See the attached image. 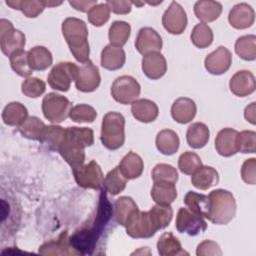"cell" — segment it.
Listing matches in <instances>:
<instances>
[{
	"label": "cell",
	"mask_w": 256,
	"mask_h": 256,
	"mask_svg": "<svg viewBox=\"0 0 256 256\" xmlns=\"http://www.w3.org/2000/svg\"><path fill=\"white\" fill-rule=\"evenodd\" d=\"M173 218L170 205H155L150 211L138 210L126 223L127 234L135 239H147L155 235L158 230L167 227Z\"/></svg>",
	"instance_id": "obj_1"
},
{
	"label": "cell",
	"mask_w": 256,
	"mask_h": 256,
	"mask_svg": "<svg viewBox=\"0 0 256 256\" xmlns=\"http://www.w3.org/2000/svg\"><path fill=\"white\" fill-rule=\"evenodd\" d=\"M94 143V132L90 128L68 127L58 152L72 169L78 168L84 164L85 148L92 146Z\"/></svg>",
	"instance_id": "obj_2"
},
{
	"label": "cell",
	"mask_w": 256,
	"mask_h": 256,
	"mask_svg": "<svg viewBox=\"0 0 256 256\" xmlns=\"http://www.w3.org/2000/svg\"><path fill=\"white\" fill-rule=\"evenodd\" d=\"M62 33L74 58L82 64L87 62L90 55V46L86 23L78 18H67L62 23Z\"/></svg>",
	"instance_id": "obj_3"
},
{
	"label": "cell",
	"mask_w": 256,
	"mask_h": 256,
	"mask_svg": "<svg viewBox=\"0 0 256 256\" xmlns=\"http://www.w3.org/2000/svg\"><path fill=\"white\" fill-rule=\"evenodd\" d=\"M237 204L231 192L217 189L208 195L207 219L216 225H226L236 215Z\"/></svg>",
	"instance_id": "obj_4"
},
{
	"label": "cell",
	"mask_w": 256,
	"mask_h": 256,
	"mask_svg": "<svg viewBox=\"0 0 256 256\" xmlns=\"http://www.w3.org/2000/svg\"><path fill=\"white\" fill-rule=\"evenodd\" d=\"M101 142L109 150L121 148L125 142V118L121 113L109 112L102 121Z\"/></svg>",
	"instance_id": "obj_5"
},
{
	"label": "cell",
	"mask_w": 256,
	"mask_h": 256,
	"mask_svg": "<svg viewBox=\"0 0 256 256\" xmlns=\"http://www.w3.org/2000/svg\"><path fill=\"white\" fill-rule=\"evenodd\" d=\"M72 109L71 102L64 96L49 93L42 101V112L44 117L53 124H59L65 121Z\"/></svg>",
	"instance_id": "obj_6"
},
{
	"label": "cell",
	"mask_w": 256,
	"mask_h": 256,
	"mask_svg": "<svg viewBox=\"0 0 256 256\" xmlns=\"http://www.w3.org/2000/svg\"><path fill=\"white\" fill-rule=\"evenodd\" d=\"M26 44L25 35L16 30L13 24L6 20H0V45L3 54L10 57L14 53L23 50Z\"/></svg>",
	"instance_id": "obj_7"
},
{
	"label": "cell",
	"mask_w": 256,
	"mask_h": 256,
	"mask_svg": "<svg viewBox=\"0 0 256 256\" xmlns=\"http://www.w3.org/2000/svg\"><path fill=\"white\" fill-rule=\"evenodd\" d=\"M79 67L71 62H61L55 65L49 76L48 83L54 90L67 92L70 89L71 83L76 81Z\"/></svg>",
	"instance_id": "obj_8"
},
{
	"label": "cell",
	"mask_w": 256,
	"mask_h": 256,
	"mask_svg": "<svg viewBox=\"0 0 256 256\" xmlns=\"http://www.w3.org/2000/svg\"><path fill=\"white\" fill-rule=\"evenodd\" d=\"M141 93V86L131 76L118 77L112 84L111 94L114 100L120 104L128 105L134 103Z\"/></svg>",
	"instance_id": "obj_9"
},
{
	"label": "cell",
	"mask_w": 256,
	"mask_h": 256,
	"mask_svg": "<svg viewBox=\"0 0 256 256\" xmlns=\"http://www.w3.org/2000/svg\"><path fill=\"white\" fill-rule=\"evenodd\" d=\"M76 183L84 189L99 190L104 183V175L99 164L92 160L86 165L73 169Z\"/></svg>",
	"instance_id": "obj_10"
},
{
	"label": "cell",
	"mask_w": 256,
	"mask_h": 256,
	"mask_svg": "<svg viewBox=\"0 0 256 256\" xmlns=\"http://www.w3.org/2000/svg\"><path fill=\"white\" fill-rule=\"evenodd\" d=\"M176 228L178 232L196 236L207 229V223L204 218L188 208H180L176 219Z\"/></svg>",
	"instance_id": "obj_11"
},
{
	"label": "cell",
	"mask_w": 256,
	"mask_h": 256,
	"mask_svg": "<svg viewBox=\"0 0 256 256\" xmlns=\"http://www.w3.org/2000/svg\"><path fill=\"white\" fill-rule=\"evenodd\" d=\"M187 14L180 4L172 2L162 17L164 28L173 35L182 34L187 27Z\"/></svg>",
	"instance_id": "obj_12"
},
{
	"label": "cell",
	"mask_w": 256,
	"mask_h": 256,
	"mask_svg": "<svg viewBox=\"0 0 256 256\" xmlns=\"http://www.w3.org/2000/svg\"><path fill=\"white\" fill-rule=\"evenodd\" d=\"M101 83V76L97 66L88 60L79 67L78 76L75 81L77 90L83 93H91L97 90Z\"/></svg>",
	"instance_id": "obj_13"
},
{
	"label": "cell",
	"mask_w": 256,
	"mask_h": 256,
	"mask_svg": "<svg viewBox=\"0 0 256 256\" xmlns=\"http://www.w3.org/2000/svg\"><path fill=\"white\" fill-rule=\"evenodd\" d=\"M204 64L210 74L222 75L231 67L232 54L226 47L220 46L206 57Z\"/></svg>",
	"instance_id": "obj_14"
},
{
	"label": "cell",
	"mask_w": 256,
	"mask_h": 256,
	"mask_svg": "<svg viewBox=\"0 0 256 256\" xmlns=\"http://www.w3.org/2000/svg\"><path fill=\"white\" fill-rule=\"evenodd\" d=\"M135 46L140 54L146 55L153 52H160L163 41L160 34L155 29L145 27L138 32Z\"/></svg>",
	"instance_id": "obj_15"
},
{
	"label": "cell",
	"mask_w": 256,
	"mask_h": 256,
	"mask_svg": "<svg viewBox=\"0 0 256 256\" xmlns=\"http://www.w3.org/2000/svg\"><path fill=\"white\" fill-rule=\"evenodd\" d=\"M99 237L100 235L92 227L83 228L69 237V241L78 254H92Z\"/></svg>",
	"instance_id": "obj_16"
},
{
	"label": "cell",
	"mask_w": 256,
	"mask_h": 256,
	"mask_svg": "<svg viewBox=\"0 0 256 256\" xmlns=\"http://www.w3.org/2000/svg\"><path fill=\"white\" fill-rule=\"evenodd\" d=\"M143 73L151 80L162 78L167 72V62L160 52H153L143 56L142 59Z\"/></svg>",
	"instance_id": "obj_17"
},
{
	"label": "cell",
	"mask_w": 256,
	"mask_h": 256,
	"mask_svg": "<svg viewBox=\"0 0 256 256\" xmlns=\"http://www.w3.org/2000/svg\"><path fill=\"white\" fill-rule=\"evenodd\" d=\"M228 20L233 28L244 30L250 28L254 24L255 12L247 3H240L231 9Z\"/></svg>",
	"instance_id": "obj_18"
},
{
	"label": "cell",
	"mask_w": 256,
	"mask_h": 256,
	"mask_svg": "<svg viewBox=\"0 0 256 256\" xmlns=\"http://www.w3.org/2000/svg\"><path fill=\"white\" fill-rule=\"evenodd\" d=\"M231 92L238 97H246L254 93L256 82L254 75L247 70L237 72L229 83Z\"/></svg>",
	"instance_id": "obj_19"
},
{
	"label": "cell",
	"mask_w": 256,
	"mask_h": 256,
	"mask_svg": "<svg viewBox=\"0 0 256 256\" xmlns=\"http://www.w3.org/2000/svg\"><path fill=\"white\" fill-rule=\"evenodd\" d=\"M238 133L232 128H224L219 131L215 140V148L221 156L231 157L238 153Z\"/></svg>",
	"instance_id": "obj_20"
},
{
	"label": "cell",
	"mask_w": 256,
	"mask_h": 256,
	"mask_svg": "<svg viewBox=\"0 0 256 256\" xmlns=\"http://www.w3.org/2000/svg\"><path fill=\"white\" fill-rule=\"evenodd\" d=\"M197 112V106L195 102L187 97L178 98L171 107L172 118L180 124H187L191 122Z\"/></svg>",
	"instance_id": "obj_21"
},
{
	"label": "cell",
	"mask_w": 256,
	"mask_h": 256,
	"mask_svg": "<svg viewBox=\"0 0 256 256\" xmlns=\"http://www.w3.org/2000/svg\"><path fill=\"white\" fill-rule=\"evenodd\" d=\"M42 255H76L78 254L70 244L67 231L63 232L57 239L44 243L39 248Z\"/></svg>",
	"instance_id": "obj_22"
},
{
	"label": "cell",
	"mask_w": 256,
	"mask_h": 256,
	"mask_svg": "<svg viewBox=\"0 0 256 256\" xmlns=\"http://www.w3.org/2000/svg\"><path fill=\"white\" fill-rule=\"evenodd\" d=\"M132 114L136 120L142 123H151L159 115L158 106L151 100L139 99L132 103Z\"/></svg>",
	"instance_id": "obj_23"
},
{
	"label": "cell",
	"mask_w": 256,
	"mask_h": 256,
	"mask_svg": "<svg viewBox=\"0 0 256 256\" xmlns=\"http://www.w3.org/2000/svg\"><path fill=\"white\" fill-rule=\"evenodd\" d=\"M126 62L125 51L121 47L107 45L101 53V65L104 69L115 71L121 69Z\"/></svg>",
	"instance_id": "obj_24"
},
{
	"label": "cell",
	"mask_w": 256,
	"mask_h": 256,
	"mask_svg": "<svg viewBox=\"0 0 256 256\" xmlns=\"http://www.w3.org/2000/svg\"><path fill=\"white\" fill-rule=\"evenodd\" d=\"M118 167L127 180H133L142 175L144 162L138 154L131 151L121 160Z\"/></svg>",
	"instance_id": "obj_25"
},
{
	"label": "cell",
	"mask_w": 256,
	"mask_h": 256,
	"mask_svg": "<svg viewBox=\"0 0 256 256\" xmlns=\"http://www.w3.org/2000/svg\"><path fill=\"white\" fill-rule=\"evenodd\" d=\"M194 12L196 17L205 23H210L218 19L222 13V5L217 1L201 0L195 3Z\"/></svg>",
	"instance_id": "obj_26"
},
{
	"label": "cell",
	"mask_w": 256,
	"mask_h": 256,
	"mask_svg": "<svg viewBox=\"0 0 256 256\" xmlns=\"http://www.w3.org/2000/svg\"><path fill=\"white\" fill-rule=\"evenodd\" d=\"M191 182L199 190H208L219 183V174L214 168L202 165L192 174Z\"/></svg>",
	"instance_id": "obj_27"
},
{
	"label": "cell",
	"mask_w": 256,
	"mask_h": 256,
	"mask_svg": "<svg viewBox=\"0 0 256 256\" xmlns=\"http://www.w3.org/2000/svg\"><path fill=\"white\" fill-rule=\"evenodd\" d=\"M139 210L137 204L130 197L123 196L114 203V219L121 226L126 225L128 220Z\"/></svg>",
	"instance_id": "obj_28"
},
{
	"label": "cell",
	"mask_w": 256,
	"mask_h": 256,
	"mask_svg": "<svg viewBox=\"0 0 256 256\" xmlns=\"http://www.w3.org/2000/svg\"><path fill=\"white\" fill-rule=\"evenodd\" d=\"M28 118L27 108L19 102L9 103L3 110L2 119L8 126L20 127Z\"/></svg>",
	"instance_id": "obj_29"
},
{
	"label": "cell",
	"mask_w": 256,
	"mask_h": 256,
	"mask_svg": "<svg viewBox=\"0 0 256 256\" xmlns=\"http://www.w3.org/2000/svg\"><path fill=\"white\" fill-rule=\"evenodd\" d=\"M187 143L193 149H201L206 146L210 138V131L207 125L201 122L189 126L186 134Z\"/></svg>",
	"instance_id": "obj_30"
},
{
	"label": "cell",
	"mask_w": 256,
	"mask_h": 256,
	"mask_svg": "<svg viewBox=\"0 0 256 256\" xmlns=\"http://www.w3.org/2000/svg\"><path fill=\"white\" fill-rule=\"evenodd\" d=\"M151 196L156 204L170 205L177 198L176 186L170 182H154Z\"/></svg>",
	"instance_id": "obj_31"
},
{
	"label": "cell",
	"mask_w": 256,
	"mask_h": 256,
	"mask_svg": "<svg viewBox=\"0 0 256 256\" xmlns=\"http://www.w3.org/2000/svg\"><path fill=\"white\" fill-rule=\"evenodd\" d=\"M180 146V139L176 132L170 129L160 131L156 137V147L163 155L175 154Z\"/></svg>",
	"instance_id": "obj_32"
},
{
	"label": "cell",
	"mask_w": 256,
	"mask_h": 256,
	"mask_svg": "<svg viewBox=\"0 0 256 256\" xmlns=\"http://www.w3.org/2000/svg\"><path fill=\"white\" fill-rule=\"evenodd\" d=\"M28 60L33 71L47 70L53 64V56L51 52L43 46H36L29 50Z\"/></svg>",
	"instance_id": "obj_33"
},
{
	"label": "cell",
	"mask_w": 256,
	"mask_h": 256,
	"mask_svg": "<svg viewBox=\"0 0 256 256\" xmlns=\"http://www.w3.org/2000/svg\"><path fill=\"white\" fill-rule=\"evenodd\" d=\"M158 253L161 256H176V255H188V253L182 248V245L178 238L172 233H164L157 242Z\"/></svg>",
	"instance_id": "obj_34"
},
{
	"label": "cell",
	"mask_w": 256,
	"mask_h": 256,
	"mask_svg": "<svg viewBox=\"0 0 256 256\" xmlns=\"http://www.w3.org/2000/svg\"><path fill=\"white\" fill-rule=\"evenodd\" d=\"M47 126L43 121L35 116L28 117L26 121L19 127L21 135L30 140H36L41 142L46 131Z\"/></svg>",
	"instance_id": "obj_35"
},
{
	"label": "cell",
	"mask_w": 256,
	"mask_h": 256,
	"mask_svg": "<svg viewBox=\"0 0 256 256\" xmlns=\"http://www.w3.org/2000/svg\"><path fill=\"white\" fill-rule=\"evenodd\" d=\"M12 9L20 10L28 18L38 17L46 8L44 1L40 0H12L6 1Z\"/></svg>",
	"instance_id": "obj_36"
},
{
	"label": "cell",
	"mask_w": 256,
	"mask_h": 256,
	"mask_svg": "<svg viewBox=\"0 0 256 256\" xmlns=\"http://www.w3.org/2000/svg\"><path fill=\"white\" fill-rule=\"evenodd\" d=\"M131 34V26L125 21H115L109 29L110 45L116 47H123Z\"/></svg>",
	"instance_id": "obj_37"
},
{
	"label": "cell",
	"mask_w": 256,
	"mask_h": 256,
	"mask_svg": "<svg viewBox=\"0 0 256 256\" xmlns=\"http://www.w3.org/2000/svg\"><path fill=\"white\" fill-rule=\"evenodd\" d=\"M104 189L112 196H116L123 192L127 185V179L121 173L119 167L111 170L104 179Z\"/></svg>",
	"instance_id": "obj_38"
},
{
	"label": "cell",
	"mask_w": 256,
	"mask_h": 256,
	"mask_svg": "<svg viewBox=\"0 0 256 256\" xmlns=\"http://www.w3.org/2000/svg\"><path fill=\"white\" fill-rule=\"evenodd\" d=\"M236 54L245 61H254L256 59V37L255 35H246L240 37L235 43Z\"/></svg>",
	"instance_id": "obj_39"
},
{
	"label": "cell",
	"mask_w": 256,
	"mask_h": 256,
	"mask_svg": "<svg viewBox=\"0 0 256 256\" xmlns=\"http://www.w3.org/2000/svg\"><path fill=\"white\" fill-rule=\"evenodd\" d=\"M184 203L188 207V209L207 219L208 196L193 191H189L184 198Z\"/></svg>",
	"instance_id": "obj_40"
},
{
	"label": "cell",
	"mask_w": 256,
	"mask_h": 256,
	"mask_svg": "<svg viewBox=\"0 0 256 256\" xmlns=\"http://www.w3.org/2000/svg\"><path fill=\"white\" fill-rule=\"evenodd\" d=\"M214 39L212 29L204 23L198 24L194 27L191 33V41L197 48L204 49L209 47Z\"/></svg>",
	"instance_id": "obj_41"
},
{
	"label": "cell",
	"mask_w": 256,
	"mask_h": 256,
	"mask_svg": "<svg viewBox=\"0 0 256 256\" xmlns=\"http://www.w3.org/2000/svg\"><path fill=\"white\" fill-rule=\"evenodd\" d=\"M10 64L13 71L21 77H29L33 73V69L31 68L28 60V52L24 50H20L10 57Z\"/></svg>",
	"instance_id": "obj_42"
},
{
	"label": "cell",
	"mask_w": 256,
	"mask_h": 256,
	"mask_svg": "<svg viewBox=\"0 0 256 256\" xmlns=\"http://www.w3.org/2000/svg\"><path fill=\"white\" fill-rule=\"evenodd\" d=\"M69 117L76 123H92L97 117V112L90 105L80 104L72 107Z\"/></svg>",
	"instance_id": "obj_43"
},
{
	"label": "cell",
	"mask_w": 256,
	"mask_h": 256,
	"mask_svg": "<svg viewBox=\"0 0 256 256\" xmlns=\"http://www.w3.org/2000/svg\"><path fill=\"white\" fill-rule=\"evenodd\" d=\"M178 178L176 168L169 164H157L152 171V179L154 182H170L176 184Z\"/></svg>",
	"instance_id": "obj_44"
},
{
	"label": "cell",
	"mask_w": 256,
	"mask_h": 256,
	"mask_svg": "<svg viewBox=\"0 0 256 256\" xmlns=\"http://www.w3.org/2000/svg\"><path fill=\"white\" fill-rule=\"evenodd\" d=\"M202 165L201 158L194 152H185L179 157L178 167L186 175H192Z\"/></svg>",
	"instance_id": "obj_45"
},
{
	"label": "cell",
	"mask_w": 256,
	"mask_h": 256,
	"mask_svg": "<svg viewBox=\"0 0 256 256\" xmlns=\"http://www.w3.org/2000/svg\"><path fill=\"white\" fill-rule=\"evenodd\" d=\"M64 134H65V129L61 126H57V125L47 126L41 143L46 144L51 150L57 151L59 148V145L63 140Z\"/></svg>",
	"instance_id": "obj_46"
},
{
	"label": "cell",
	"mask_w": 256,
	"mask_h": 256,
	"mask_svg": "<svg viewBox=\"0 0 256 256\" xmlns=\"http://www.w3.org/2000/svg\"><path fill=\"white\" fill-rule=\"evenodd\" d=\"M110 9L106 3H101L93 6L88 11V21L96 27H101L110 19Z\"/></svg>",
	"instance_id": "obj_47"
},
{
	"label": "cell",
	"mask_w": 256,
	"mask_h": 256,
	"mask_svg": "<svg viewBox=\"0 0 256 256\" xmlns=\"http://www.w3.org/2000/svg\"><path fill=\"white\" fill-rule=\"evenodd\" d=\"M46 91V84L35 77L27 78L22 84V93L29 98H38Z\"/></svg>",
	"instance_id": "obj_48"
},
{
	"label": "cell",
	"mask_w": 256,
	"mask_h": 256,
	"mask_svg": "<svg viewBox=\"0 0 256 256\" xmlns=\"http://www.w3.org/2000/svg\"><path fill=\"white\" fill-rule=\"evenodd\" d=\"M238 152L255 153L256 151V133L254 131H242L237 137Z\"/></svg>",
	"instance_id": "obj_49"
},
{
	"label": "cell",
	"mask_w": 256,
	"mask_h": 256,
	"mask_svg": "<svg viewBox=\"0 0 256 256\" xmlns=\"http://www.w3.org/2000/svg\"><path fill=\"white\" fill-rule=\"evenodd\" d=\"M241 176L245 183L249 185H255L256 183V159H247L241 169Z\"/></svg>",
	"instance_id": "obj_50"
},
{
	"label": "cell",
	"mask_w": 256,
	"mask_h": 256,
	"mask_svg": "<svg viewBox=\"0 0 256 256\" xmlns=\"http://www.w3.org/2000/svg\"><path fill=\"white\" fill-rule=\"evenodd\" d=\"M196 254L198 256H207V255H222V251L219 245L210 240H205L198 245Z\"/></svg>",
	"instance_id": "obj_51"
},
{
	"label": "cell",
	"mask_w": 256,
	"mask_h": 256,
	"mask_svg": "<svg viewBox=\"0 0 256 256\" xmlns=\"http://www.w3.org/2000/svg\"><path fill=\"white\" fill-rule=\"evenodd\" d=\"M106 4L109 7L110 11L118 15H126L130 13L133 5L131 1H116V0H109L106 2Z\"/></svg>",
	"instance_id": "obj_52"
},
{
	"label": "cell",
	"mask_w": 256,
	"mask_h": 256,
	"mask_svg": "<svg viewBox=\"0 0 256 256\" xmlns=\"http://www.w3.org/2000/svg\"><path fill=\"white\" fill-rule=\"evenodd\" d=\"M69 4L76 10L80 11V12H87L95 5H97V0H91V1H87V0H70Z\"/></svg>",
	"instance_id": "obj_53"
},
{
	"label": "cell",
	"mask_w": 256,
	"mask_h": 256,
	"mask_svg": "<svg viewBox=\"0 0 256 256\" xmlns=\"http://www.w3.org/2000/svg\"><path fill=\"white\" fill-rule=\"evenodd\" d=\"M256 109H255V103H251L249 106L246 107L245 109V112H244V116H245V119L250 122L251 124H255L256 122Z\"/></svg>",
	"instance_id": "obj_54"
},
{
	"label": "cell",
	"mask_w": 256,
	"mask_h": 256,
	"mask_svg": "<svg viewBox=\"0 0 256 256\" xmlns=\"http://www.w3.org/2000/svg\"><path fill=\"white\" fill-rule=\"evenodd\" d=\"M45 3V6L46 7H56V6H59L61 5L63 2L60 1V2H56V1H44Z\"/></svg>",
	"instance_id": "obj_55"
},
{
	"label": "cell",
	"mask_w": 256,
	"mask_h": 256,
	"mask_svg": "<svg viewBox=\"0 0 256 256\" xmlns=\"http://www.w3.org/2000/svg\"><path fill=\"white\" fill-rule=\"evenodd\" d=\"M132 4H134V5H136V6H139V7H141L142 5H144L143 2H132Z\"/></svg>",
	"instance_id": "obj_56"
}]
</instances>
